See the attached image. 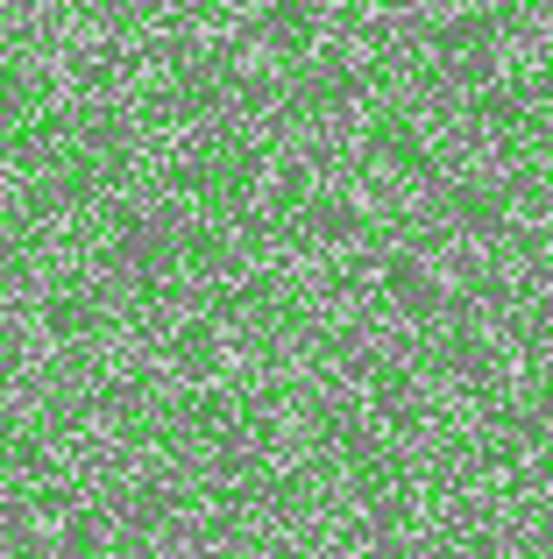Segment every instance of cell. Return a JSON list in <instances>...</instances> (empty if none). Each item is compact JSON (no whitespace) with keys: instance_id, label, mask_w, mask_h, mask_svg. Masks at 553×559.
Here are the masks:
<instances>
[{"instance_id":"obj_1","label":"cell","mask_w":553,"mask_h":559,"mask_svg":"<svg viewBox=\"0 0 553 559\" xmlns=\"http://www.w3.org/2000/svg\"><path fill=\"white\" fill-rule=\"evenodd\" d=\"M221 255V213L185 185H128L93 227V262L107 290L142 305H170Z\"/></svg>"},{"instance_id":"obj_2","label":"cell","mask_w":553,"mask_h":559,"mask_svg":"<svg viewBox=\"0 0 553 559\" xmlns=\"http://www.w3.org/2000/svg\"><path fill=\"white\" fill-rule=\"evenodd\" d=\"M426 57H433V71H440L447 85H461V93H490V79H497V14H483V8L440 14Z\"/></svg>"},{"instance_id":"obj_3","label":"cell","mask_w":553,"mask_h":559,"mask_svg":"<svg viewBox=\"0 0 553 559\" xmlns=\"http://www.w3.org/2000/svg\"><path fill=\"white\" fill-rule=\"evenodd\" d=\"M384 298L398 305L404 319H447V312H461L455 305V290L440 284V270H433L426 255H384Z\"/></svg>"},{"instance_id":"obj_4","label":"cell","mask_w":553,"mask_h":559,"mask_svg":"<svg viewBox=\"0 0 553 559\" xmlns=\"http://www.w3.org/2000/svg\"><path fill=\"white\" fill-rule=\"evenodd\" d=\"M447 213H455V227L475 234V241L504 234V199L490 185H455V191H447Z\"/></svg>"}]
</instances>
